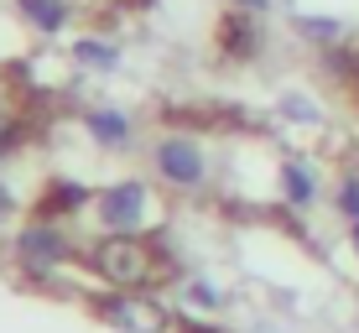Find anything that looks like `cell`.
Instances as JSON below:
<instances>
[{
    "mask_svg": "<svg viewBox=\"0 0 359 333\" xmlns=\"http://www.w3.org/2000/svg\"><path fill=\"white\" fill-rule=\"evenodd\" d=\"M73 240H68V229H63V219H32V224H21L16 229V240H11V261H16L27 276H63L68 266H79L73 261Z\"/></svg>",
    "mask_w": 359,
    "mask_h": 333,
    "instance_id": "2",
    "label": "cell"
},
{
    "mask_svg": "<svg viewBox=\"0 0 359 333\" xmlns=\"http://www.w3.org/2000/svg\"><path fill=\"white\" fill-rule=\"evenodd\" d=\"M83 6H115V0H83Z\"/></svg>",
    "mask_w": 359,
    "mask_h": 333,
    "instance_id": "19",
    "label": "cell"
},
{
    "mask_svg": "<svg viewBox=\"0 0 359 333\" xmlns=\"http://www.w3.org/2000/svg\"><path fill=\"white\" fill-rule=\"evenodd\" d=\"M83 266L104 292H151L172 276V261L151 245V234H99L83 250Z\"/></svg>",
    "mask_w": 359,
    "mask_h": 333,
    "instance_id": "1",
    "label": "cell"
},
{
    "mask_svg": "<svg viewBox=\"0 0 359 333\" xmlns=\"http://www.w3.org/2000/svg\"><path fill=\"white\" fill-rule=\"evenodd\" d=\"M151 162H156V177H162L167 188L193 193V188L208 182V151L193 141V135H162L156 151H151Z\"/></svg>",
    "mask_w": 359,
    "mask_h": 333,
    "instance_id": "5",
    "label": "cell"
},
{
    "mask_svg": "<svg viewBox=\"0 0 359 333\" xmlns=\"http://www.w3.org/2000/svg\"><path fill=\"white\" fill-rule=\"evenodd\" d=\"M182 302H188L193 313H219V307H224V287H214V281L193 276L188 287H182Z\"/></svg>",
    "mask_w": 359,
    "mask_h": 333,
    "instance_id": "14",
    "label": "cell"
},
{
    "mask_svg": "<svg viewBox=\"0 0 359 333\" xmlns=\"http://www.w3.org/2000/svg\"><path fill=\"white\" fill-rule=\"evenodd\" d=\"M83 203H94V193L83 188V182L53 177L42 188V198H36V219H73V214H83Z\"/></svg>",
    "mask_w": 359,
    "mask_h": 333,
    "instance_id": "7",
    "label": "cell"
},
{
    "mask_svg": "<svg viewBox=\"0 0 359 333\" xmlns=\"http://www.w3.org/2000/svg\"><path fill=\"white\" fill-rule=\"evenodd\" d=\"M68 57L83 73H115L120 68V42H109V36H99V32H83L79 42L68 47Z\"/></svg>",
    "mask_w": 359,
    "mask_h": 333,
    "instance_id": "10",
    "label": "cell"
},
{
    "mask_svg": "<svg viewBox=\"0 0 359 333\" xmlns=\"http://www.w3.org/2000/svg\"><path fill=\"white\" fill-rule=\"evenodd\" d=\"M16 208H21V203H16V193H11V182L0 177V229H6L11 219H16Z\"/></svg>",
    "mask_w": 359,
    "mask_h": 333,
    "instance_id": "16",
    "label": "cell"
},
{
    "mask_svg": "<svg viewBox=\"0 0 359 333\" xmlns=\"http://www.w3.org/2000/svg\"><path fill=\"white\" fill-rule=\"evenodd\" d=\"M94 219L104 234H146L156 224V198L141 177H120L94 193Z\"/></svg>",
    "mask_w": 359,
    "mask_h": 333,
    "instance_id": "3",
    "label": "cell"
},
{
    "mask_svg": "<svg viewBox=\"0 0 359 333\" xmlns=\"http://www.w3.org/2000/svg\"><path fill=\"white\" fill-rule=\"evenodd\" d=\"M349 245H354V255H359V219H349Z\"/></svg>",
    "mask_w": 359,
    "mask_h": 333,
    "instance_id": "18",
    "label": "cell"
},
{
    "mask_svg": "<svg viewBox=\"0 0 359 333\" xmlns=\"http://www.w3.org/2000/svg\"><path fill=\"white\" fill-rule=\"evenodd\" d=\"M333 208L344 219H359V172H344L339 188H333Z\"/></svg>",
    "mask_w": 359,
    "mask_h": 333,
    "instance_id": "15",
    "label": "cell"
},
{
    "mask_svg": "<svg viewBox=\"0 0 359 333\" xmlns=\"http://www.w3.org/2000/svg\"><path fill=\"white\" fill-rule=\"evenodd\" d=\"M255 11H229L224 21H219V53L224 57H255V47H261V27H255Z\"/></svg>",
    "mask_w": 359,
    "mask_h": 333,
    "instance_id": "9",
    "label": "cell"
},
{
    "mask_svg": "<svg viewBox=\"0 0 359 333\" xmlns=\"http://www.w3.org/2000/svg\"><path fill=\"white\" fill-rule=\"evenodd\" d=\"M276 115L292 120V125H323V104L307 100V94H281V100H276Z\"/></svg>",
    "mask_w": 359,
    "mask_h": 333,
    "instance_id": "13",
    "label": "cell"
},
{
    "mask_svg": "<svg viewBox=\"0 0 359 333\" xmlns=\"http://www.w3.org/2000/svg\"><path fill=\"white\" fill-rule=\"evenodd\" d=\"M21 21L36 32V36H57L73 27V16H79V0H16Z\"/></svg>",
    "mask_w": 359,
    "mask_h": 333,
    "instance_id": "8",
    "label": "cell"
},
{
    "mask_svg": "<svg viewBox=\"0 0 359 333\" xmlns=\"http://www.w3.org/2000/svg\"><path fill=\"white\" fill-rule=\"evenodd\" d=\"M94 318L115 333H177L172 307L151 292H104V297H94Z\"/></svg>",
    "mask_w": 359,
    "mask_h": 333,
    "instance_id": "4",
    "label": "cell"
},
{
    "mask_svg": "<svg viewBox=\"0 0 359 333\" xmlns=\"http://www.w3.org/2000/svg\"><path fill=\"white\" fill-rule=\"evenodd\" d=\"M229 6H234V11H255V16H266L271 0H229Z\"/></svg>",
    "mask_w": 359,
    "mask_h": 333,
    "instance_id": "17",
    "label": "cell"
},
{
    "mask_svg": "<svg viewBox=\"0 0 359 333\" xmlns=\"http://www.w3.org/2000/svg\"><path fill=\"white\" fill-rule=\"evenodd\" d=\"M292 27L302 32L307 42H318L323 53H333V42L344 36V21H333V16H302V11H297V16H292Z\"/></svg>",
    "mask_w": 359,
    "mask_h": 333,
    "instance_id": "12",
    "label": "cell"
},
{
    "mask_svg": "<svg viewBox=\"0 0 359 333\" xmlns=\"http://www.w3.org/2000/svg\"><path fill=\"white\" fill-rule=\"evenodd\" d=\"M318 193H323V182H318V167L313 162H287L281 167V198H287L292 208H313L318 203Z\"/></svg>",
    "mask_w": 359,
    "mask_h": 333,
    "instance_id": "11",
    "label": "cell"
},
{
    "mask_svg": "<svg viewBox=\"0 0 359 333\" xmlns=\"http://www.w3.org/2000/svg\"><path fill=\"white\" fill-rule=\"evenodd\" d=\"M0 120H6V89H0Z\"/></svg>",
    "mask_w": 359,
    "mask_h": 333,
    "instance_id": "20",
    "label": "cell"
},
{
    "mask_svg": "<svg viewBox=\"0 0 359 333\" xmlns=\"http://www.w3.org/2000/svg\"><path fill=\"white\" fill-rule=\"evenodd\" d=\"M83 130L94 135V146H104V151H120V146H130V135H135V120L126 115V109L89 104V109H83Z\"/></svg>",
    "mask_w": 359,
    "mask_h": 333,
    "instance_id": "6",
    "label": "cell"
}]
</instances>
